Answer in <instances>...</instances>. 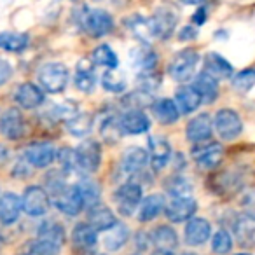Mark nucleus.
Instances as JSON below:
<instances>
[{
    "mask_svg": "<svg viewBox=\"0 0 255 255\" xmlns=\"http://www.w3.org/2000/svg\"><path fill=\"white\" fill-rule=\"evenodd\" d=\"M194 88H196V91L201 95L205 103L215 102L217 96H219V82H217L215 77H212V75L206 74V72H201V74L196 75Z\"/></svg>",
    "mask_w": 255,
    "mask_h": 255,
    "instance_id": "nucleus-32",
    "label": "nucleus"
},
{
    "mask_svg": "<svg viewBox=\"0 0 255 255\" xmlns=\"http://www.w3.org/2000/svg\"><path fill=\"white\" fill-rule=\"evenodd\" d=\"M23 212L30 217H42L51 206V198L47 191L40 185H30L21 196Z\"/></svg>",
    "mask_w": 255,
    "mask_h": 255,
    "instance_id": "nucleus-8",
    "label": "nucleus"
},
{
    "mask_svg": "<svg viewBox=\"0 0 255 255\" xmlns=\"http://www.w3.org/2000/svg\"><path fill=\"white\" fill-rule=\"evenodd\" d=\"M88 224H91L96 231H109L117 224V219L109 206L98 203V205L88 208Z\"/></svg>",
    "mask_w": 255,
    "mask_h": 255,
    "instance_id": "nucleus-22",
    "label": "nucleus"
},
{
    "mask_svg": "<svg viewBox=\"0 0 255 255\" xmlns=\"http://www.w3.org/2000/svg\"><path fill=\"white\" fill-rule=\"evenodd\" d=\"M231 248H233V238H231V234L224 229L217 231L212 238V250L219 255H226L231 252Z\"/></svg>",
    "mask_w": 255,
    "mask_h": 255,
    "instance_id": "nucleus-41",
    "label": "nucleus"
},
{
    "mask_svg": "<svg viewBox=\"0 0 255 255\" xmlns=\"http://www.w3.org/2000/svg\"><path fill=\"white\" fill-rule=\"evenodd\" d=\"M149 163L154 171H159L170 163L171 159V147L164 136L154 135L149 138Z\"/></svg>",
    "mask_w": 255,
    "mask_h": 255,
    "instance_id": "nucleus-16",
    "label": "nucleus"
},
{
    "mask_svg": "<svg viewBox=\"0 0 255 255\" xmlns=\"http://www.w3.org/2000/svg\"><path fill=\"white\" fill-rule=\"evenodd\" d=\"M147 163H149V152H145V149L129 147V149L124 150L123 157H121V170L129 177H133V175L142 173Z\"/></svg>",
    "mask_w": 255,
    "mask_h": 255,
    "instance_id": "nucleus-18",
    "label": "nucleus"
},
{
    "mask_svg": "<svg viewBox=\"0 0 255 255\" xmlns=\"http://www.w3.org/2000/svg\"><path fill=\"white\" fill-rule=\"evenodd\" d=\"M150 241H152L157 250L173 252L178 247V234L170 226H157L150 233Z\"/></svg>",
    "mask_w": 255,
    "mask_h": 255,
    "instance_id": "nucleus-26",
    "label": "nucleus"
},
{
    "mask_svg": "<svg viewBox=\"0 0 255 255\" xmlns=\"http://www.w3.org/2000/svg\"><path fill=\"white\" fill-rule=\"evenodd\" d=\"M192 159L196 161L199 168L203 170H215L224 159V149L217 142H203L196 143L191 150Z\"/></svg>",
    "mask_w": 255,
    "mask_h": 255,
    "instance_id": "nucleus-9",
    "label": "nucleus"
},
{
    "mask_svg": "<svg viewBox=\"0 0 255 255\" xmlns=\"http://www.w3.org/2000/svg\"><path fill=\"white\" fill-rule=\"evenodd\" d=\"M58 150L51 142H33L23 152L25 163L33 168H47L56 161Z\"/></svg>",
    "mask_w": 255,
    "mask_h": 255,
    "instance_id": "nucleus-10",
    "label": "nucleus"
},
{
    "mask_svg": "<svg viewBox=\"0 0 255 255\" xmlns=\"http://www.w3.org/2000/svg\"><path fill=\"white\" fill-rule=\"evenodd\" d=\"M68 68L67 65L60 63V61H51L40 67L37 79H39V84L44 91L51 93V95H58V93L65 91L68 84Z\"/></svg>",
    "mask_w": 255,
    "mask_h": 255,
    "instance_id": "nucleus-3",
    "label": "nucleus"
},
{
    "mask_svg": "<svg viewBox=\"0 0 255 255\" xmlns=\"http://www.w3.org/2000/svg\"><path fill=\"white\" fill-rule=\"evenodd\" d=\"M182 255H198V254H182Z\"/></svg>",
    "mask_w": 255,
    "mask_h": 255,
    "instance_id": "nucleus-53",
    "label": "nucleus"
},
{
    "mask_svg": "<svg viewBox=\"0 0 255 255\" xmlns=\"http://www.w3.org/2000/svg\"><path fill=\"white\" fill-rule=\"evenodd\" d=\"M30 37L19 32H0V49L7 53H23L28 47Z\"/></svg>",
    "mask_w": 255,
    "mask_h": 255,
    "instance_id": "nucleus-35",
    "label": "nucleus"
},
{
    "mask_svg": "<svg viewBox=\"0 0 255 255\" xmlns=\"http://www.w3.org/2000/svg\"><path fill=\"white\" fill-rule=\"evenodd\" d=\"M77 168L86 173H95L102 164V145L96 140H86L75 149Z\"/></svg>",
    "mask_w": 255,
    "mask_h": 255,
    "instance_id": "nucleus-11",
    "label": "nucleus"
},
{
    "mask_svg": "<svg viewBox=\"0 0 255 255\" xmlns=\"http://www.w3.org/2000/svg\"><path fill=\"white\" fill-rule=\"evenodd\" d=\"M212 236V226L206 219L203 217H192L189 219L187 226L184 231L185 243L191 245V247H201Z\"/></svg>",
    "mask_w": 255,
    "mask_h": 255,
    "instance_id": "nucleus-17",
    "label": "nucleus"
},
{
    "mask_svg": "<svg viewBox=\"0 0 255 255\" xmlns=\"http://www.w3.org/2000/svg\"><path fill=\"white\" fill-rule=\"evenodd\" d=\"M161 86V75H157L154 70L150 72H140V77H138V89L142 91H154Z\"/></svg>",
    "mask_w": 255,
    "mask_h": 255,
    "instance_id": "nucleus-44",
    "label": "nucleus"
},
{
    "mask_svg": "<svg viewBox=\"0 0 255 255\" xmlns=\"http://www.w3.org/2000/svg\"><path fill=\"white\" fill-rule=\"evenodd\" d=\"M93 126V117L89 114H75L74 117L67 121V131L70 133L72 136H77V138H82L86 136L89 131H91Z\"/></svg>",
    "mask_w": 255,
    "mask_h": 255,
    "instance_id": "nucleus-38",
    "label": "nucleus"
},
{
    "mask_svg": "<svg viewBox=\"0 0 255 255\" xmlns=\"http://www.w3.org/2000/svg\"><path fill=\"white\" fill-rule=\"evenodd\" d=\"M213 135V121L210 114L203 112L199 116L192 117L185 126V136L192 143H203L208 142Z\"/></svg>",
    "mask_w": 255,
    "mask_h": 255,
    "instance_id": "nucleus-14",
    "label": "nucleus"
},
{
    "mask_svg": "<svg viewBox=\"0 0 255 255\" xmlns=\"http://www.w3.org/2000/svg\"><path fill=\"white\" fill-rule=\"evenodd\" d=\"M236 255H252V254H236Z\"/></svg>",
    "mask_w": 255,
    "mask_h": 255,
    "instance_id": "nucleus-54",
    "label": "nucleus"
},
{
    "mask_svg": "<svg viewBox=\"0 0 255 255\" xmlns=\"http://www.w3.org/2000/svg\"><path fill=\"white\" fill-rule=\"evenodd\" d=\"M60 250L61 248L56 247V245L37 238V240L26 241V243L18 250V255H58Z\"/></svg>",
    "mask_w": 255,
    "mask_h": 255,
    "instance_id": "nucleus-36",
    "label": "nucleus"
},
{
    "mask_svg": "<svg viewBox=\"0 0 255 255\" xmlns=\"http://www.w3.org/2000/svg\"><path fill=\"white\" fill-rule=\"evenodd\" d=\"M198 210V203L191 196H173L168 205H164V213L171 222H185L192 219Z\"/></svg>",
    "mask_w": 255,
    "mask_h": 255,
    "instance_id": "nucleus-13",
    "label": "nucleus"
},
{
    "mask_svg": "<svg viewBox=\"0 0 255 255\" xmlns=\"http://www.w3.org/2000/svg\"><path fill=\"white\" fill-rule=\"evenodd\" d=\"M198 37V30H196V25H187L184 26V28L180 30V33H178V39L182 40V42H185V40H192Z\"/></svg>",
    "mask_w": 255,
    "mask_h": 255,
    "instance_id": "nucleus-47",
    "label": "nucleus"
},
{
    "mask_svg": "<svg viewBox=\"0 0 255 255\" xmlns=\"http://www.w3.org/2000/svg\"><path fill=\"white\" fill-rule=\"evenodd\" d=\"M86 255H107V254H96V252H86Z\"/></svg>",
    "mask_w": 255,
    "mask_h": 255,
    "instance_id": "nucleus-52",
    "label": "nucleus"
},
{
    "mask_svg": "<svg viewBox=\"0 0 255 255\" xmlns=\"http://www.w3.org/2000/svg\"><path fill=\"white\" fill-rule=\"evenodd\" d=\"M215 131L222 140L238 138L243 133V121H241L240 114L233 109H220L215 114Z\"/></svg>",
    "mask_w": 255,
    "mask_h": 255,
    "instance_id": "nucleus-7",
    "label": "nucleus"
},
{
    "mask_svg": "<svg viewBox=\"0 0 255 255\" xmlns=\"http://www.w3.org/2000/svg\"><path fill=\"white\" fill-rule=\"evenodd\" d=\"M138 208L140 222H150L164 210V198L161 194H150L145 199H142Z\"/></svg>",
    "mask_w": 255,
    "mask_h": 255,
    "instance_id": "nucleus-33",
    "label": "nucleus"
},
{
    "mask_svg": "<svg viewBox=\"0 0 255 255\" xmlns=\"http://www.w3.org/2000/svg\"><path fill=\"white\" fill-rule=\"evenodd\" d=\"M12 77V65L7 60L0 58V86H4Z\"/></svg>",
    "mask_w": 255,
    "mask_h": 255,
    "instance_id": "nucleus-46",
    "label": "nucleus"
},
{
    "mask_svg": "<svg viewBox=\"0 0 255 255\" xmlns=\"http://www.w3.org/2000/svg\"><path fill=\"white\" fill-rule=\"evenodd\" d=\"M124 25H126V28L133 33V37H135L136 40H140V42H143V44H149L150 39L154 37L149 19L143 18L142 14L128 16V18L124 19Z\"/></svg>",
    "mask_w": 255,
    "mask_h": 255,
    "instance_id": "nucleus-27",
    "label": "nucleus"
},
{
    "mask_svg": "<svg viewBox=\"0 0 255 255\" xmlns=\"http://www.w3.org/2000/svg\"><path fill=\"white\" fill-rule=\"evenodd\" d=\"M23 212L21 198L14 192H4L0 194V224L2 226H12L18 222Z\"/></svg>",
    "mask_w": 255,
    "mask_h": 255,
    "instance_id": "nucleus-19",
    "label": "nucleus"
},
{
    "mask_svg": "<svg viewBox=\"0 0 255 255\" xmlns=\"http://www.w3.org/2000/svg\"><path fill=\"white\" fill-rule=\"evenodd\" d=\"M129 63L140 72H150L157 65V54L147 46L135 47L133 51H129Z\"/></svg>",
    "mask_w": 255,
    "mask_h": 255,
    "instance_id": "nucleus-28",
    "label": "nucleus"
},
{
    "mask_svg": "<svg viewBox=\"0 0 255 255\" xmlns=\"http://www.w3.org/2000/svg\"><path fill=\"white\" fill-rule=\"evenodd\" d=\"M234 233L243 247L255 248V217L241 215L234 222Z\"/></svg>",
    "mask_w": 255,
    "mask_h": 255,
    "instance_id": "nucleus-29",
    "label": "nucleus"
},
{
    "mask_svg": "<svg viewBox=\"0 0 255 255\" xmlns=\"http://www.w3.org/2000/svg\"><path fill=\"white\" fill-rule=\"evenodd\" d=\"M96 75H95V63L89 60H81L75 67V75H74V84L79 91L82 93H91L95 88Z\"/></svg>",
    "mask_w": 255,
    "mask_h": 255,
    "instance_id": "nucleus-23",
    "label": "nucleus"
},
{
    "mask_svg": "<svg viewBox=\"0 0 255 255\" xmlns=\"http://www.w3.org/2000/svg\"><path fill=\"white\" fill-rule=\"evenodd\" d=\"M114 199L117 203V210L123 215L129 217L136 208L140 206L143 199V192H142V185L136 184V182L129 180L124 182L117 187V191L114 192Z\"/></svg>",
    "mask_w": 255,
    "mask_h": 255,
    "instance_id": "nucleus-6",
    "label": "nucleus"
},
{
    "mask_svg": "<svg viewBox=\"0 0 255 255\" xmlns=\"http://www.w3.org/2000/svg\"><path fill=\"white\" fill-rule=\"evenodd\" d=\"M75 16H77L79 26L93 39L105 37L114 30V18L103 9L82 7Z\"/></svg>",
    "mask_w": 255,
    "mask_h": 255,
    "instance_id": "nucleus-1",
    "label": "nucleus"
},
{
    "mask_svg": "<svg viewBox=\"0 0 255 255\" xmlns=\"http://www.w3.org/2000/svg\"><path fill=\"white\" fill-rule=\"evenodd\" d=\"M152 112L161 124H173L180 117V110H178L177 103L171 98H161L157 102H154Z\"/></svg>",
    "mask_w": 255,
    "mask_h": 255,
    "instance_id": "nucleus-31",
    "label": "nucleus"
},
{
    "mask_svg": "<svg viewBox=\"0 0 255 255\" xmlns=\"http://www.w3.org/2000/svg\"><path fill=\"white\" fill-rule=\"evenodd\" d=\"M152 35L161 40H166L173 35L178 25V11L171 5H161L156 12L149 18Z\"/></svg>",
    "mask_w": 255,
    "mask_h": 255,
    "instance_id": "nucleus-5",
    "label": "nucleus"
},
{
    "mask_svg": "<svg viewBox=\"0 0 255 255\" xmlns=\"http://www.w3.org/2000/svg\"><path fill=\"white\" fill-rule=\"evenodd\" d=\"M51 198H53L54 206L68 217L79 215L84 208V199H82L77 185H56L51 189Z\"/></svg>",
    "mask_w": 255,
    "mask_h": 255,
    "instance_id": "nucleus-2",
    "label": "nucleus"
},
{
    "mask_svg": "<svg viewBox=\"0 0 255 255\" xmlns=\"http://www.w3.org/2000/svg\"><path fill=\"white\" fill-rule=\"evenodd\" d=\"M14 100L21 109H37V107H40L44 103V89L35 86L33 82H23L16 89Z\"/></svg>",
    "mask_w": 255,
    "mask_h": 255,
    "instance_id": "nucleus-20",
    "label": "nucleus"
},
{
    "mask_svg": "<svg viewBox=\"0 0 255 255\" xmlns=\"http://www.w3.org/2000/svg\"><path fill=\"white\" fill-rule=\"evenodd\" d=\"M77 187H79V191H81L82 199H84V206L91 208V206L98 205V203H100V187H98V184H96V182L82 180Z\"/></svg>",
    "mask_w": 255,
    "mask_h": 255,
    "instance_id": "nucleus-40",
    "label": "nucleus"
},
{
    "mask_svg": "<svg viewBox=\"0 0 255 255\" xmlns=\"http://www.w3.org/2000/svg\"><path fill=\"white\" fill-rule=\"evenodd\" d=\"M105 238H103V243H105V248L110 252H117L128 243L129 240V229H128L124 224L117 222L116 226H112L109 231H105Z\"/></svg>",
    "mask_w": 255,
    "mask_h": 255,
    "instance_id": "nucleus-34",
    "label": "nucleus"
},
{
    "mask_svg": "<svg viewBox=\"0 0 255 255\" xmlns=\"http://www.w3.org/2000/svg\"><path fill=\"white\" fill-rule=\"evenodd\" d=\"M37 238L46 240L61 248L65 245V241H67V233H65V227L60 222H56V220H46V222H42L39 226Z\"/></svg>",
    "mask_w": 255,
    "mask_h": 255,
    "instance_id": "nucleus-30",
    "label": "nucleus"
},
{
    "mask_svg": "<svg viewBox=\"0 0 255 255\" xmlns=\"http://www.w3.org/2000/svg\"><path fill=\"white\" fill-rule=\"evenodd\" d=\"M102 86L105 91L109 93H123L126 89L128 82L126 77L123 74L116 70H107L105 74L102 75Z\"/></svg>",
    "mask_w": 255,
    "mask_h": 255,
    "instance_id": "nucleus-39",
    "label": "nucleus"
},
{
    "mask_svg": "<svg viewBox=\"0 0 255 255\" xmlns=\"http://www.w3.org/2000/svg\"><path fill=\"white\" fill-rule=\"evenodd\" d=\"M9 161V150L4 145H0V166H4Z\"/></svg>",
    "mask_w": 255,
    "mask_h": 255,
    "instance_id": "nucleus-49",
    "label": "nucleus"
},
{
    "mask_svg": "<svg viewBox=\"0 0 255 255\" xmlns=\"http://www.w3.org/2000/svg\"><path fill=\"white\" fill-rule=\"evenodd\" d=\"M72 243L77 250L91 252L98 243V231L88 222H81L72 231Z\"/></svg>",
    "mask_w": 255,
    "mask_h": 255,
    "instance_id": "nucleus-21",
    "label": "nucleus"
},
{
    "mask_svg": "<svg viewBox=\"0 0 255 255\" xmlns=\"http://www.w3.org/2000/svg\"><path fill=\"white\" fill-rule=\"evenodd\" d=\"M91 61L95 65H100V67L107 68V70H114V68L119 67V58L114 53V49L109 46V44H102L98 46L95 51H93Z\"/></svg>",
    "mask_w": 255,
    "mask_h": 255,
    "instance_id": "nucleus-37",
    "label": "nucleus"
},
{
    "mask_svg": "<svg viewBox=\"0 0 255 255\" xmlns=\"http://www.w3.org/2000/svg\"><path fill=\"white\" fill-rule=\"evenodd\" d=\"M205 21H206V9L199 7L198 11H196V14L192 16V23H194V25H198V26H201Z\"/></svg>",
    "mask_w": 255,
    "mask_h": 255,
    "instance_id": "nucleus-48",
    "label": "nucleus"
},
{
    "mask_svg": "<svg viewBox=\"0 0 255 255\" xmlns=\"http://www.w3.org/2000/svg\"><path fill=\"white\" fill-rule=\"evenodd\" d=\"M152 255H175L173 252H166V250H156Z\"/></svg>",
    "mask_w": 255,
    "mask_h": 255,
    "instance_id": "nucleus-51",
    "label": "nucleus"
},
{
    "mask_svg": "<svg viewBox=\"0 0 255 255\" xmlns=\"http://www.w3.org/2000/svg\"><path fill=\"white\" fill-rule=\"evenodd\" d=\"M175 103H177L178 110L184 114H192L198 110L203 103V98L194 86H182L178 88L177 95H175Z\"/></svg>",
    "mask_w": 255,
    "mask_h": 255,
    "instance_id": "nucleus-25",
    "label": "nucleus"
},
{
    "mask_svg": "<svg viewBox=\"0 0 255 255\" xmlns=\"http://www.w3.org/2000/svg\"><path fill=\"white\" fill-rule=\"evenodd\" d=\"M206 74H210L212 77L219 79H229L233 77V65L219 53H208L205 56V70Z\"/></svg>",
    "mask_w": 255,
    "mask_h": 255,
    "instance_id": "nucleus-24",
    "label": "nucleus"
},
{
    "mask_svg": "<svg viewBox=\"0 0 255 255\" xmlns=\"http://www.w3.org/2000/svg\"><path fill=\"white\" fill-rule=\"evenodd\" d=\"M199 63V54L196 49H182L171 58L170 65H168V74L171 75V79L178 82H184L187 79H191L196 72V67Z\"/></svg>",
    "mask_w": 255,
    "mask_h": 255,
    "instance_id": "nucleus-4",
    "label": "nucleus"
},
{
    "mask_svg": "<svg viewBox=\"0 0 255 255\" xmlns=\"http://www.w3.org/2000/svg\"><path fill=\"white\" fill-rule=\"evenodd\" d=\"M233 86H234V89L240 93L250 91L255 86V70L248 68V70H243V72H240V74H236L233 77Z\"/></svg>",
    "mask_w": 255,
    "mask_h": 255,
    "instance_id": "nucleus-42",
    "label": "nucleus"
},
{
    "mask_svg": "<svg viewBox=\"0 0 255 255\" xmlns=\"http://www.w3.org/2000/svg\"><path fill=\"white\" fill-rule=\"evenodd\" d=\"M25 117H23L21 110L11 107L0 116V133L7 140H19L25 135Z\"/></svg>",
    "mask_w": 255,
    "mask_h": 255,
    "instance_id": "nucleus-12",
    "label": "nucleus"
},
{
    "mask_svg": "<svg viewBox=\"0 0 255 255\" xmlns=\"http://www.w3.org/2000/svg\"><path fill=\"white\" fill-rule=\"evenodd\" d=\"M121 131L126 135H143L149 131L150 119L142 109H128L123 116L119 117Z\"/></svg>",
    "mask_w": 255,
    "mask_h": 255,
    "instance_id": "nucleus-15",
    "label": "nucleus"
},
{
    "mask_svg": "<svg viewBox=\"0 0 255 255\" xmlns=\"http://www.w3.org/2000/svg\"><path fill=\"white\" fill-rule=\"evenodd\" d=\"M166 189L171 196H189L192 191L191 184L182 177H171L166 182Z\"/></svg>",
    "mask_w": 255,
    "mask_h": 255,
    "instance_id": "nucleus-43",
    "label": "nucleus"
},
{
    "mask_svg": "<svg viewBox=\"0 0 255 255\" xmlns=\"http://www.w3.org/2000/svg\"><path fill=\"white\" fill-rule=\"evenodd\" d=\"M182 4H187V5H201L203 0H180Z\"/></svg>",
    "mask_w": 255,
    "mask_h": 255,
    "instance_id": "nucleus-50",
    "label": "nucleus"
},
{
    "mask_svg": "<svg viewBox=\"0 0 255 255\" xmlns=\"http://www.w3.org/2000/svg\"><path fill=\"white\" fill-rule=\"evenodd\" d=\"M56 159L60 161V166L63 171H74L75 168H77V157H75V149H68V147H65V149L58 150V156Z\"/></svg>",
    "mask_w": 255,
    "mask_h": 255,
    "instance_id": "nucleus-45",
    "label": "nucleus"
}]
</instances>
